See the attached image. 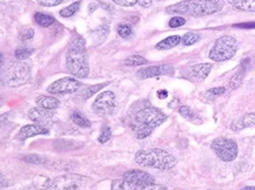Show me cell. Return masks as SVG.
Listing matches in <instances>:
<instances>
[{
	"instance_id": "60d3db41",
	"label": "cell",
	"mask_w": 255,
	"mask_h": 190,
	"mask_svg": "<svg viewBox=\"0 0 255 190\" xmlns=\"http://www.w3.org/2000/svg\"><path fill=\"white\" fill-rule=\"evenodd\" d=\"M207 190H211V189H207Z\"/></svg>"
},
{
	"instance_id": "74e56055",
	"label": "cell",
	"mask_w": 255,
	"mask_h": 190,
	"mask_svg": "<svg viewBox=\"0 0 255 190\" xmlns=\"http://www.w3.org/2000/svg\"><path fill=\"white\" fill-rule=\"evenodd\" d=\"M168 96V92L165 91V90H161L158 92V97L159 99H166V97Z\"/></svg>"
},
{
	"instance_id": "f1b7e54d",
	"label": "cell",
	"mask_w": 255,
	"mask_h": 190,
	"mask_svg": "<svg viewBox=\"0 0 255 190\" xmlns=\"http://www.w3.org/2000/svg\"><path fill=\"white\" fill-rule=\"evenodd\" d=\"M118 33H119V35L123 39H128L132 37L133 31H132V28H130V26L126 25V24H122V25H119V27H118Z\"/></svg>"
},
{
	"instance_id": "4fadbf2b",
	"label": "cell",
	"mask_w": 255,
	"mask_h": 190,
	"mask_svg": "<svg viewBox=\"0 0 255 190\" xmlns=\"http://www.w3.org/2000/svg\"><path fill=\"white\" fill-rule=\"evenodd\" d=\"M174 74V68L171 65H160V66H149L142 67L138 71V78L140 79H149L160 75H173Z\"/></svg>"
},
{
	"instance_id": "d6a6232c",
	"label": "cell",
	"mask_w": 255,
	"mask_h": 190,
	"mask_svg": "<svg viewBox=\"0 0 255 190\" xmlns=\"http://www.w3.org/2000/svg\"><path fill=\"white\" fill-rule=\"evenodd\" d=\"M186 24L185 18L182 17H174L169 20V27L171 28H176V27H181Z\"/></svg>"
},
{
	"instance_id": "484cf974",
	"label": "cell",
	"mask_w": 255,
	"mask_h": 190,
	"mask_svg": "<svg viewBox=\"0 0 255 190\" xmlns=\"http://www.w3.org/2000/svg\"><path fill=\"white\" fill-rule=\"evenodd\" d=\"M124 64L126 65V66H142V65H146L147 64V60L141 55H132V57H128L126 59L125 61H124Z\"/></svg>"
},
{
	"instance_id": "8fae6325",
	"label": "cell",
	"mask_w": 255,
	"mask_h": 190,
	"mask_svg": "<svg viewBox=\"0 0 255 190\" xmlns=\"http://www.w3.org/2000/svg\"><path fill=\"white\" fill-rule=\"evenodd\" d=\"M123 179L125 180L126 182L130 183V185L136 186H149L154 185L155 183V180L151 174L138 169H130L128 172H126L124 174Z\"/></svg>"
},
{
	"instance_id": "603a6c76",
	"label": "cell",
	"mask_w": 255,
	"mask_h": 190,
	"mask_svg": "<svg viewBox=\"0 0 255 190\" xmlns=\"http://www.w3.org/2000/svg\"><path fill=\"white\" fill-rule=\"evenodd\" d=\"M80 6H81V0H77V1H74L73 4H71L70 6H67V7L61 9L59 14H60L63 18H70L79 11Z\"/></svg>"
},
{
	"instance_id": "e575fe53",
	"label": "cell",
	"mask_w": 255,
	"mask_h": 190,
	"mask_svg": "<svg viewBox=\"0 0 255 190\" xmlns=\"http://www.w3.org/2000/svg\"><path fill=\"white\" fill-rule=\"evenodd\" d=\"M117 5L124 6V7H130V6L136 5L139 2V0H113Z\"/></svg>"
},
{
	"instance_id": "f546056e",
	"label": "cell",
	"mask_w": 255,
	"mask_h": 190,
	"mask_svg": "<svg viewBox=\"0 0 255 190\" xmlns=\"http://www.w3.org/2000/svg\"><path fill=\"white\" fill-rule=\"evenodd\" d=\"M111 136H112V130H111L110 127L104 126L103 129H101L99 137H98V141H99L100 143H106L107 141L111 139Z\"/></svg>"
},
{
	"instance_id": "7402d4cb",
	"label": "cell",
	"mask_w": 255,
	"mask_h": 190,
	"mask_svg": "<svg viewBox=\"0 0 255 190\" xmlns=\"http://www.w3.org/2000/svg\"><path fill=\"white\" fill-rule=\"evenodd\" d=\"M34 20L39 26H41V27H48V26H51L52 24H53L55 19L53 17H51V15L45 14V13L38 12V13H35Z\"/></svg>"
},
{
	"instance_id": "cb8c5ba5",
	"label": "cell",
	"mask_w": 255,
	"mask_h": 190,
	"mask_svg": "<svg viewBox=\"0 0 255 190\" xmlns=\"http://www.w3.org/2000/svg\"><path fill=\"white\" fill-rule=\"evenodd\" d=\"M71 119L73 121V123H76L77 126L81 127V128H90L91 127V122L88 121V119H86L84 115H81L79 112H77V110L72 112Z\"/></svg>"
},
{
	"instance_id": "2e32d148",
	"label": "cell",
	"mask_w": 255,
	"mask_h": 190,
	"mask_svg": "<svg viewBox=\"0 0 255 190\" xmlns=\"http://www.w3.org/2000/svg\"><path fill=\"white\" fill-rule=\"evenodd\" d=\"M250 127H255V112L248 113L246 115L241 116L240 119L235 120L231 124V129L234 132H240V130L250 128Z\"/></svg>"
},
{
	"instance_id": "7c38bea8",
	"label": "cell",
	"mask_w": 255,
	"mask_h": 190,
	"mask_svg": "<svg viewBox=\"0 0 255 190\" xmlns=\"http://www.w3.org/2000/svg\"><path fill=\"white\" fill-rule=\"evenodd\" d=\"M28 117L33 122L47 128L50 124H53L54 113L50 109H44L41 107H34L28 110Z\"/></svg>"
},
{
	"instance_id": "44dd1931",
	"label": "cell",
	"mask_w": 255,
	"mask_h": 190,
	"mask_svg": "<svg viewBox=\"0 0 255 190\" xmlns=\"http://www.w3.org/2000/svg\"><path fill=\"white\" fill-rule=\"evenodd\" d=\"M228 2L241 11L255 12V0H228Z\"/></svg>"
},
{
	"instance_id": "52a82bcc",
	"label": "cell",
	"mask_w": 255,
	"mask_h": 190,
	"mask_svg": "<svg viewBox=\"0 0 255 190\" xmlns=\"http://www.w3.org/2000/svg\"><path fill=\"white\" fill-rule=\"evenodd\" d=\"M90 182L91 179L87 176L79 174H65L51 180L48 188L54 190H77L85 188Z\"/></svg>"
},
{
	"instance_id": "1f68e13d",
	"label": "cell",
	"mask_w": 255,
	"mask_h": 190,
	"mask_svg": "<svg viewBox=\"0 0 255 190\" xmlns=\"http://www.w3.org/2000/svg\"><path fill=\"white\" fill-rule=\"evenodd\" d=\"M38 4L44 6V7H53V6L60 5L65 0H37Z\"/></svg>"
},
{
	"instance_id": "e0dca14e",
	"label": "cell",
	"mask_w": 255,
	"mask_h": 190,
	"mask_svg": "<svg viewBox=\"0 0 255 190\" xmlns=\"http://www.w3.org/2000/svg\"><path fill=\"white\" fill-rule=\"evenodd\" d=\"M212 71V65L211 64H199L194 65V66L191 67V77L194 79L198 83H201L204 81L206 78L208 77L209 73Z\"/></svg>"
},
{
	"instance_id": "ba28073f",
	"label": "cell",
	"mask_w": 255,
	"mask_h": 190,
	"mask_svg": "<svg viewBox=\"0 0 255 190\" xmlns=\"http://www.w3.org/2000/svg\"><path fill=\"white\" fill-rule=\"evenodd\" d=\"M211 148L224 162H232L238 156V145L234 140L227 137H217L212 142Z\"/></svg>"
},
{
	"instance_id": "9a60e30c",
	"label": "cell",
	"mask_w": 255,
	"mask_h": 190,
	"mask_svg": "<svg viewBox=\"0 0 255 190\" xmlns=\"http://www.w3.org/2000/svg\"><path fill=\"white\" fill-rule=\"evenodd\" d=\"M48 134V128L46 127H42L40 124H27V126H24L22 128L19 130L18 133V140L25 141L29 139V137H33L37 135H46Z\"/></svg>"
},
{
	"instance_id": "4dcf8cb0",
	"label": "cell",
	"mask_w": 255,
	"mask_h": 190,
	"mask_svg": "<svg viewBox=\"0 0 255 190\" xmlns=\"http://www.w3.org/2000/svg\"><path fill=\"white\" fill-rule=\"evenodd\" d=\"M179 113L181 114V116H184L185 119L187 120H193L194 119V113L192 112V109L187 106H181L179 108Z\"/></svg>"
},
{
	"instance_id": "30bf717a",
	"label": "cell",
	"mask_w": 255,
	"mask_h": 190,
	"mask_svg": "<svg viewBox=\"0 0 255 190\" xmlns=\"http://www.w3.org/2000/svg\"><path fill=\"white\" fill-rule=\"evenodd\" d=\"M83 85L80 84V81H78L74 78H63L59 79V80L54 81L53 84H51L47 88L48 93L52 94H72L76 93L77 91H79Z\"/></svg>"
},
{
	"instance_id": "5bb4252c",
	"label": "cell",
	"mask_w": 255,
	"mask_h": 190,
	"mask_svg": "<svg viewBox=\"0 0 255 190\" xmlns=\"http://www.w3.org/2000/svg\"><path fill=\"white\" fill-rule=\"evenodd\" d=\"M111 190H169L167 187L161 185H149V186H136L130 185V183L126 182L124 179H117L113 180L112 187Z\"/></svg>"
},
{
	"instance_id": "83f0119b",
	"label": "cell",
	"mask_w": 255,
	"mask_h": 190,
	"mask_svg": "<svg viewBox=\"0 0 255 190\" xmlns=\"http://www.w3.org/2000/svg\"><path fill=\"white\" fill-rule=\"evenodd\" d=\"M32 53H33V51H32L31 48L21 47V48H18V50H15L14 55L18 60H25V59L31 57Z\"/></svg>"
},
{
	"instance_id": "9c48e42d",
	"label": "cell",
	"mask_w": 255,
	"mask_h": 190,
	"mask_svg": "<svg viewBox=\"0 0 255 190\" xmlns=\"http://www.w3.org/2000/svg\"><path fill=\"white\" fill-rule=\"evenodd\" d=\"M114 108H116V95L110 91L98 94L96 101L93 102V110L101 116L112 114Z\"/></svg>"
},
{
	"instance_id": "ac0fdd59",
	"label": "cell",
	"mask_w": 255,
	"mask_h": 190,
	"mask_svg": "<svg viewBox=\"0 0 255 190\" xmlns=\"http://www.w3.org/2000/svg\"><path fill=\"white\" fill-rule=\"evenodd\" d=\"M250 62V59H246V60L243 61V64L239 66V70L237 71V73L234 74V77L231 79L230 81V88L231 90H237V88L243 84L245 73L247 71V64Z\"/></svg>"
},
{
	"instance_id": "277c9868",
	"label": "cell",
	"mask_w": 255,
	"mask_h": 190,
	"mask_svg": "<svg viewBox=\"0 0 255 190\" xmlns=\"http://www.w3.org/2000/svg\"><path fill=\"white\" fill-rule=\"evenodd\" d=\"M134 161L141 167H147V168H154L159 170H171L178 163L176 159L172 154L159 148L139 150L135 154Z\"/></svg>"
},
{
	"instance_id": "6da1fadb",
	"label": "cell",
	"mask_w": 255,
	"mask_h": 190,
	"mask_svg": "<svg viewBox=\"0 0 255 190\" xmlns=\"http://www.w3.org/2000/svg\"><path fill=\"white\" fill-rule=\"evenodd\" d=\"M222 0H184L166 8L169 14H184L191 17H206L221 11Z\"/></svg>"
},
{
	"instance_id": "8d00e7d4",
	"label": "cell",
	"mask_w": 255,
	"mask_h": 190,
	"mask_svg": "<svg viewBox=\"0 0 255 190\" xmlns=\"http://www.w3.org/2000/svg\"><path fill=\"white\" fill-rule=\"evenodd\" d=\"M234 27L244 29H255V22H243V24H235Z\"/></svg>"
},
{
	"instance_id": "d4e9b609",
	"label": "cell",
	"mask_w": 255,
	"mask_h": 190,
	"mask_svg": "<svg viewBox=\"0 0 255 190\" xmlns=\"http://www.w3.org/2000/svg\"><path fill=\"white\" fill-rule=\"evenodd\" d=\"M107 85H109V83L94 85V86H91V87H85L84 90L81 91V96H83L84 99H88V97H91L92 95L98 93L100 90H103L104 87H106Z\"/></svg>"
},
{
	"instance_id": "8992f818",
	"label": "cell",
	"mask_w": 255,
	"mask_h": 190,
	"mask_svg": "<svg viewBox=\"0 0 255 190\" xmlns=\"http://www.w3.org/2000/svg\"><path fill=\"white\" fill-rule=\"evenodd\" d=\"M237 40L231 35H224L215 41L213 48L209 51V59L217 62L231 60L237 54Z\"/></svg>"
},
{
	"instance_id": "d590c367",
	"label": "cell",
	"mask_w": 255,
	"mask_h": 190,
	"mask_svg": "<svg viewBox=\"0 0 255 190\" xmlns=\"http://www.w3.org/2000/svg\"><path fill=\"white\" fill-rule=\"evenodd\" d=\"M33 35H34V31H33V29L28 28V29H26L24 33H22V34L20 35V40H21V41L29 40V39L33 38Z\"/></svg>"
},
{
	"instance_id": "f35d334b",
	"label": "cell",
	"mask_w": 255,
	"mask_h": 190,
	"mask_svg": "<svg viewBox=\"0 0 255 190\" xmlns=\"http://www.w3.org/2000/svg\"><path fill=\"white\" fill-rule=\"evenodd\" d=\"M139 4L147 7V6H151V0H139Z\"/></svg>"
},
{
	"instance_id": "4316f807",
	"label": "cell",
	"mask_w": 255,
	"mask_h": 190,
	"mask_svg": "<svg viewBox=\"0 0 255 190\" xmlns=\"http://www.w3.org/2000/svg\"><path fill=\"white\" fill-rule=\"evenodd\" d=\"M200 40V35L198 33H194V32H188V33H186L184 37H182V45L184 46H191V45H194L195 42H198Z\"/></svg>"
},
{
	"instance_id": "836d02e7",
	"label": "cell",
	"mask_w": 255,
	"mask_h": 190,
	"mask_svg": "<svg viewBox=\"0 0 255 190\" xmlns=\"http://www.w3.org/2000/svg\"><path fill=\"white\" fill-rule=\"evenodd\" d=\"M225 93H226V88L225 87H214L208 90L206 94L209 95V96H219V95H222Z\"/></svg>"
},
{
	"instance_id": "3957f363",
	"label": "cell",
	"mask_w": 255,
	"mask_h": 190,
	"mask_svg": "<svg viewBox=\"0 0 255 190\" xmlns=\"http://www.w3.org/2000/svg\"><path fill=\"white\" fill-rule=\"evenodd\" d=\"M66 66L68 72L74 77L85 79L90 74V65L84 38L77 35L72 40L66 54Z\"/></svg>"
},
{
	"instance_id": "5b68a950",
	"label": "cell",
	"mask_w": 255,
	"mask_h": 190,
	"mask_svg": "<svg viewBox=\"0 0 255 190\" xmlns=\"http://www.w3.org/2000/svg\"><path fill=\"white\" fill-rule=\"evenodd\" d=\"M31 78V68L25 62H14L2 73V85L7 87H18L27 84Z\"/></svg>"
},
{
	"instance_id": "ab89813d",
	"label": "cell",
	"mask_w": 255,
	"mask_h": 190,
	"mask_svg": "<svg viewBox=\"0 0 255 190\" xmlns=\"http://www.w3.org/2000/svg\"><path fill=\"white\" fill-rule=\"evenodd\" d=\"M241 190H255V187H245Z\"/></svg>"
},
{
	"instance_id": "ffe728a7",
	"label": "cell",
	"mask_w": 255,
	"mask_h": 190,
	"mask_svg": "<svg viewBox=\"0 0 255 190\" xmlns=\"http://www.w3.org/2000/svg\"><path fill=\"white\" fill-rule=\"evenodd\" d=\"M182 38L179 37V35H171V37L163 39L159 42V44H156L155 48L156 50H160V51H163V50H171V48H174L175 46H178L180 42H181Z\"/></svg>"
},
{
	"instance_id": "d6986e66",
	"label": "cell",
	"mask_w": 255,
	"mask_h": 190,
	"mask_svg": "<svg viewBox=\"0 0 255 190\" xmlns=\"http://www.w3.org/2000/svg\"><path fill=\"white\" fill-rule=\"evenodd\" d=\"M35 102H37L38 107H41L44 108V109H50V110H53L55 108L60 106V101H59L57 97L46 96V95H40V96H38L37 100H35Z\"/></svg>"
},
{
	"instance_id": "7a4b0ae2",
	"label": "cell",
	"mask_w": 255,
	"mask_h": 190,
	"mask_svg": "<svg viewBox=\"0 0 255 190\" xmlns=\"http://www.w3.org/2000/svg\"><path fill=\"white\" fill-rule=\"evenodd\" d=\"M167 120V115L155 107H145L136 113L132 123V130L136 139L142 140L149 136L153 130Z\"/></svg>"
}]
</instances>
